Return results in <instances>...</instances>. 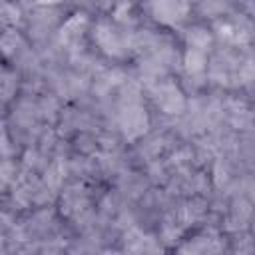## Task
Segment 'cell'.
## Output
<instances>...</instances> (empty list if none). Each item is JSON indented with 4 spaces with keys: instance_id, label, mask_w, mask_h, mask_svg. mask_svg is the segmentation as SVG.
<instances>
[{
    "instance_id": "cell-1",
    "label": "cell",
    "mask_w": 255,
    "mask_h": 255,
    "mask_svg": "<svg viewBox=\"0 0 255 255\" xmlns=\"http://www.w3.org/2000/svg\"><path fill=\"white\" fill-rule=\"evenodd\" d=\"M185 64H187V70H189V72H199V70L203 68V64H205L203 54H201L199 50H191V52H187V56H185Z\"/></svg>"
},
{
    "instance_id": "cell-2",
    "label": "cell",
    "mask_w": 255,
    "mask_h": 255,
    "mask_svg": "<svg viewBox=\"0 0 255 255\" xmlns=\"http://www.w3.org/2000/svg\"><path fill=\"white\" fill-rule=\"evenodd\" d=\"M189 40H191V44H195V46H203V44L209 42V36H207L203 30H193V34H189Z\"/></svg>"
},
{
    "instance_id": "cell-3",
    "label": "cell",
    "mask_w": 255,
    "mask_h": 255,
    "mask_svg": "<svg viewBox=\"0 0 255 255\" xmlns=\"http://www.w3.org/2000/svg\"><path fill=\"white\" fill-rule=\"evenodd\" d=\"M16 42H18L16 36H12V34H4L2 40H0V46H2L4 52H10L12 48H16Z\"/></svg>"
},
{
    "instance_id": "cell-4",
    "label": "cell",
    "mask_w": 255,
    "mask_h": 255,
    "mask_svg": "<svg viewBox=\"0 0 255 255\" xmlns=\"http://www.w3.org/2000/svg\"><path fill=\"white\" fill-rule=\"evenodd\" d=\"M40 4H54V2H60V0H38Z\"/></svg>"
}]
</instances>
